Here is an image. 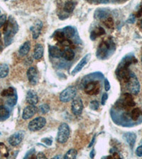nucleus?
Instances as JSON below:
<instances>
[{"label":"nucleus","mask_w":142,"mask_h":159,"mask_svg":"<svg viewBox=\"0 0 142 159\" xmlns=\"http://www.w3.org/2000/svg\"><path fill=\"white\" fill-rule=\"evenodd\" d=\"M9 72V66L7 64H0V79L5 78L8 76Z\"/></svg>","instance_id":"a878e982"},{"label":"nucleus","mask_w":142,"mask_h":159,"mask_svg":"<svg viewBox=\"0 0 142 159\" xmlns=\"http://www.w3.org/2000/svg\"><path fill=\"white\" fill-rule=\"evenodd\" d=\"M111 86H110V84H109V81H108V79H104V89H105L106 91H109L110 89Z\"/></svg>","instance_id":"79ce46f5"},{"label":"nucleus","mask_w":142,"mask_h":159,"mask_svg":"<svg viewBox=\"0 0 142 159\" xmlns=\"http://www.w3.org/2000/svg\"><path fill=\"white\" fill-rule=\"evenodd\" d=\"M94 156H95V151H94V148H93V149L91 150L90 153H89V157L91 158H93L94 157Z\"/></svg>","instance_id":"de8ad7c7"},{"label":"nucleus","mask_w":142,"mask_h":159,"mask_svg":"<svg viewBox=\"0 0 142 159\" xmlns=\"http://www.w3.org/2000/svg\"><path fill=\"white\" fill-rule=\"evenodd\" d=\"M83 103L82 99L79 97H75L72 101L71 105V110L73 113L76 116L80 115L83 113Z\"/></svg>","instance_id":"1a4fd4ad"},{"label":"nucleus","mask_w":142,"mask_h":159,"mask_svg":"<svg viewBox=\"0 0 142 159\" xmlns=\"http://www.w3.org/2000/svg\"><path fill=\"white\" fill-rule=\"evenodd\" d=\"M126 86H127L128 90L131 93L134 95H137L140 91V83H139L138 78L136 77L135 74L131 72L130 73L129 78L126 82Z\"/></svg>","instance_id":"39448f33"},{"label":"nucleus","mask_w":142,"mask_h":159,"mask_svg":"<svg viewBox=\"0 0 142 159\" xmlns=\"http://www.w3.org/2000/svg\"><path fill=\"white\" fill-rule=\"evenodd\" d=\"M41 141L43 143H45L47 146H51L52 143H53V140L51 138H44L41 140Z\"/></svg>","instance_id":"4c0bfd02"},{"label":"nucleus","mask_w":142,"mask_h":159,"mask_svg":"<svg viewBox=\"0 0 142 159\" xmlns=\"http://www.w3.org/2000/svg\"><path fill=\"white\" fill-rule=\"evenodd\" d=\"M27 78L29 83L33 86H36L39 82V71L35 67H31L27 71Z\"/></svg>","instance_id":"f8f14e48"},{"label":"nucleus","mask_w":142,"mask_h":159,"mask_svg":"<svg viewBox=\"0 0 142 159\" xmlns=\"http://www.w3.org/2000/svg\"><path fill=\"white\" fill-rule=\"evenodd\" d=\"M77 89L74 86H69L61 92L60 94V101L63 103H68L76 96Z\"/></svg>","instance_id":"423d86ee"},{"label":"nucleus","mask_w":142,"mask_h":159,"mask_svg":"<svg viewBox=\"0 0 142 159\" xmlns=\"http://www.w3.org/2000/svg\"><path fill=\"white\" fill-rule=\"evenodd\" d=\"M108 94L107 93H104L103 96H102V98H101V104L103 105H104L106 104V102L108 101Z\"/></svg>","instance_id":"58836bf2"},{"label":"nucleus","mask_w":142,"mask_h":159,"mask_svg":"<svg viewBox=\"0 0 142 159\" xmlns=\"http://www.w3.org/2000/svg\"><path fill=\"white\" fill-rule=\"evenodd\" d=\"M75 55L76 54H75L74 51L71 49H66L62 54L63 58L66 61H72L75 58Z\"/></svg>","instance_id":"b1692460"},{"label":"nucleus","mask_w":142,"mask_h":159,"mask_svg":"<svg viewBox=\"0 0 142 159\" xmlns=\"http://www.w3.org/2000/svg\"><path fill=\"white\" fill-rule=\"evenodd\" d=\"M104 24L107 27H108V28H109V29L114 28V20L112 18V17L109 16L106 19H104Z\"/></svg>","instance_id":"72a5a7b5"},{"label":"nucleus","mask_w":142,"mask_h":159,"mask_svg":"<svg viewBox=\"0 0 142 159\" xmlns=\"http://www.w3.org/2000/svg\"><path fill=\"white\" fill-rule=\"evenodd\" d=\"M19 31V26L16 20L13 17L10 16L9 20L4 24L3 33L4 35V40L6 46L9 45L13 41L14 37Z\"/></svg>","instance_id":"f03ea898"},{"label":"nucleus","mask_w":142,"mask_h":159,"mask_svg":"<svg viewBox=\"0 0 142 159\" xmlns=\"http://www.w3.org/2000/svg\"><path fill=\"white\" fill-rule=\"evenodd\" d=\"M101 86L98 81H90L87 83L84 87L85 92L88 95H97L99 93Z\"/></svg>","instance_id":"6e6552de"},{"label":"nucleus","mask_w":142,"mask_h":159,"mask_svg":"<svg viewBox=\"0 0 142 159\" xmlns=\"http://www.w3.org/2000/svg\"><path fill=\"white\" fill-rule=\"evenodd\" d=\"M99 106V103L98 101H92L89 103V107L92 110H98Z\"/></svg>","instance_id":"c9c22d12"},{"label":"nucleus","mask_w":142,"mask_h":159,"mask_svg":"<svg viewBox=\"0 0 142 159\" xmlns=\"http://www.w3.org/2000/svg\"><path fill=\"white\" fill-rule=\"evenodd\" d=\"M109 16V11L108 9L99 8L94 11V17L98 20H104Z\"/></svg>","instance_id":"a211bd4d"},{"label":"nucleus","mask_w":142,"mask_h":159,"mask_svg":"<svg viewBox=\"0 0 142 159\" xmlns=\"http://www.w3.org/2000/svg\"><path fill=\"white\" fill-rule=\"evenodd\" d=\"M61 31L63 32V33L67 39H73L76 38L78 35V31L76 28L73 26H68L61 29Z\"/></svg>","instance_id":"dca6fc26"},{"label":"nucleus","mask_w":142,"mask_h":159,"mask_svg":"<svg viewBox=\"0 0 142 159\" xmlns=\"http://www.w3.org/2000/svg\"><path fill=\"white\" fill-rule=\"evenodd\" d=\"M141 16H142V6L140 7V9L138 10V11L136 12V14L135 15L136 18H140Z\"/></svg>","instance_id":"c03bdc74"},{"label":"nucleus","mask_w":142,"mask_h":159,"mask_svg":"<svg viewBox=\"0 0 142 159\" xmlns=\"http://www.w3.org/2000/svg\"><path fill=\"white\" fill-rule=\"evenodd\" d=\"M9 111L4 106H0V118L6 119L9 118Z\"/></svg>","instance_id":"7c9ffc66"},{"label":"nucleus","mask_w":142,"mask_h":159,"mask_svg":"<svg viewBox=\"0 0 142 159\" xmlns=\"http://www.w3.org/2000/svg\"><path fill=\"white\" fill-rule=\"evenodd\" d=\"M136 155L138 157H142V140L141 141V144L136 149Z\"/></svg>","instance_id":"e433bc0d"},{"label":"nucleus","mask_w":142,"mask_h":159,"mask_svg":"<svg viewBox=\"0 0 142 159\" xmlns=\"http://www.w3.org/2000/svg\"><path fill=\"white\" fill-rule=\"evenodd\" d=\"M14 93H15L14 89L12 88V87H9V88L4 89V90L2 91L1 93V95L3 97H9L12 95H14Z\"/></svg>","instance_id":"c756f323"},{"label":"nucleus","mask_w":142,"mask_h":159,"mask_svg":"<svg viewBox=\"0 0 142 159\" xmlns=\"http://www.w3.org/2000/svg\"><path fill=\"white\" fill-rule=\"evenodd\" d=\"M61 158V156H55V157H53V158Z\"/></svg>","instance_id":"3c124183"},{"label":"nucleus","mask_w":142,"mask_h":159,"mask_svg":"<svg viewBox=\"0 0 142 159\" xmlns=\"http://www.w3.org/2000/svg\"><path fill=\"white\" fill-rule=\"evenodd\" d=\"M36 158H46V156H45V154L44 153L42 152H39L37 156H36Z\"/></svg>","instance_id":"a18cd8bd"},{"label":"nucleus","mask_w":142,"mask_h":159,"mask_svg":"<svg viewBox=\"0 0 142 159\" xmlns=\"http://www.w3.org/2000/svg\"><path fill=\"white\" fill-rule=\"evenodd\" d=\"M141 24H142V20H141Z\"/></svg>","instance_id":"5fc2aeb1"},{"label":"nucleus","mask_w":142,"mask_h":159,"mask_svg":"<svg viewBox=\"0 0 142 159\" xmlns=\"http://www.w3.org/2000/svg\"><path fill=\"white\" fill-rule=\"evenodd\" d=\"M35 153V149L34 148H32V149L29 150L28 152L26 153V154L25 155L24 158H32L33 157V155Z\"/></svg>","instance_id":"a19ab883"},{"label":"nucleus","mask_w":142,"mask_h":159,"mask_svg":"<svg viewBox=\"0 0 142 159\" xmlns=\"http://www.w3.org/2000/svg\"><path fill=\"white\" fill-rule=\"evenodd\" d=\"M141 62H142V54H141Z\"/></svg>","instance_id":"864d4df0"},{"label":"nucleus","mask_w":142,"mask_h":159,"mask_svg":"<svg viewBox=\"0 0 142 159\" xmlns=\"http://www.w3.org/2000/svg\"><path fill=\"white\" fill-rule=\"evenodd\" d=\"M104 34H105V31H104L103 27H97L95 29L93 30L90 33V39L92 41H94L97 38L103 36Z\"/></svg>","instance_id":"4be33fe9"},{"label":"nucleus","mask_w":142,"mask_h":159,"mask_svg":"<svg viewBox=\"0 0 142 159\" xmlns=\"http://www.w3.org/2000/svg\"><path fill=\"white\" fill-rule=\"evenodd\" d=\"M43 26H44L43 22H42L41 20H36V21H35V23L34 24L33 26L30 28V30H31L32 33L33 39L34 40L38 39V38L40 36V35H41Z\"/></svg>","instance_id":"ddd939ff"},{"label":"nucleus","mask_w":142,"mask_h":159,"mask_svg":"<svg viewBox=\"0 0 142 159\" xmlns=\"http://www.w3.org/2000/svg\"><path fill=\"white\" fill-rule=\"evenodd\" d=\"M135 17L136 16H134V15L131 14L130 17H129V19H128V21H127L128 23H129V24L134 23V21H135Z\"/></svg>","instance_id":"37998d69"},{"label":"nucleus","mask_w":142,"mask_h":159,"mask_svg":"<svg viewBox=\"0 0 142 159\" xmlns=\"http://www.w3.org/2000/svg\"><path fill=\"white\" fill-rule=\"evenodd\" d=\"M7 21V16L5 14L0 16V28L4 26L5 22Z\"/></svg>","instance_id":"ea45409f"},{"label":"nucleus","mask_w":142,"mask_h":159,"mask_svg":"<svg viewBox=\"0 0 142 159\" xmlns=\"http://www.w3.org/2000/svg\"><path fill=\"white\" fill-rule=\"evenodd\" d=\"M39 111L42 114H46L50 110V106L48 104H42L39 106Z\"/></svg>","instance_id":"f704fd0d"},{"label":"nucleus","mask_w":142,"mask_h":159,"mask_svg":"<svg viewBox=\"0 0 142 159\" xmlns=\"http://www.w3.org/2000/svg\"><path fill=\"white\" fill-rule=\"evenodd\" d=\"M116 47L115 43L112 38L104 40L99 43L97 49L96 56L99 59H105L114 53Z\"/></svg>","instance_id":"7ed1b4c3"},{"label":"nucleus","mask_w":142,"mask_h":159,"mask_svg":"<svg viewBox=\"0 0 142 159\" xmlns=\"http://www.w3.org/2000/svg\"><path fill=\"white\" fill-rule=\"evenodd\" d=\"M30 49H31V43L29 41H26L19 48V53L21 56H26L29 53Z\"/></svg>","instance_id":"5701e85b"},{"label":"nucleus","mask_w":142,"mask_h":159,"mask_svg":"<svg viewBox=\"0 0 142 159\" xmlns=\"http://www.w3.org/2000/svg\"><path fill=\"white\" fill-rule=\"evenodd\" d=\"M53 37L56 41L60 42L61 43L62 42H63L65 40H66V36H65L63 32L61 31V29L57 30V31H55L53 33Z\"/></svg>","instance_id":"393cba45"},{"label":"nucleus","mask_w":142,"mask_h":159,"mask_svg":"<svg viewBox=\"0 0 142 159\" xmlns=\"http://www.w3.org/2000/svg\"><path fill=\"white\" fill-rule=\"evenodd\" d=\"M71 135V129L67 123H61L58 129L57 141L60 144H65L68 141Z\"/></svg>","instance_id":"20e7f679"},{"label":"nucleus","mask_w":142,"mask_h":159,"mask_svg":"<svg viewBox=\"0 0 142 159\" xmlns=\"http://www.w3.org/2000/svg\"><path fill=\"white\" fill-rule=\"evenodd\" d=\"M36 107L34 105L26 106L23 110V113H22V118L25 120H29V119L31 118L36 114Z\"/></svg>","instance_id":"2eb2a0df"},{"label":"nucleus","mask_w":142,"mask_h":159,"mask_svg":"<svg viewBox=\"0 0 142 159\" xmlns=\"http://www.w3.org/2000/svg\"><path fill=\"white\" fill-rule=\"evenodd\" d=\"M46 120L43 117H38L34 120L30 121L29 123L28 128L31 131H37L41 130L46 125Z\"/></svg>","instance_id":"0eeeda50"},{"label":"nucleus","mask_w":142,"mask_h":159,"mask_svg":"<svg viewBox=\"0 0 142 159\" xmlns=\"http://www.w3.org/2000/svg\"><path fill=\"white\" fill-rule=\"evenodd\" d=\"M78 155V151L75 148H71V149L67 151V153L64 155L63 158L65 159H74L77 157Z\"/></svg>","instance_id":"cd10ccee"},{"label":"nucleus","mask_w":142,"mask_h":159,"mask_svg":"<svg viewBox=\"0 0 142 159\" xmlns=\"http://www.w3.org/2000/svg\"><path fill=\"white\" fill-rule=\"evenodd\" d=\"M44 48L41 44H36L34 48V58L36 60H39L41 59L44 56Z\"/></svg>","instance_id":"aec40b11"},{"label":"nucleus","mask_w":142,"mask_h":159,"mask_svg":"<svg viewBox=\"0 0 142 159\" xmlns=\"http://www.w3.org/2000/svg\"><path fill=\"white\" fill-rule=\"evenodd\" d=\"M136 62H137V59L135 58L134 54H129L127 55H126L121 59L120 63L119 64L117 68V75L126 83L129 79L131 73V71H129V66L132 63Z\"/></svg>","instance_id":"f257e3e1"},{"label":"nucleus","mask_w":142,"mask_h":159,"mask_svg":"<svg viewBox=\"0 0 142 159\" xmlns=\"http://www.w3.org/2000/svg\"><path fill=\"white\" fill-rule=\"evenodd\" d=\"M48 53L53 58H60L63 54L59 48L54 45H48Z\"/></svg>","instance_id":"412c9836"},{"label":"nucleus","mask_w":142,"mask_h":159,"mask_svg":"<svg viewBox=\"0 0 142 159\" xmlns=\"http://www.w3.org/2000/svg\"><path fill=\"white\" fill-rule=\"evenodd\" d=\"M26 100L29 105H35L39 101V96L37 95L36 92L34 90H29L26 93Z\"/></svg>","instance_id":"f3484780"},{"label":"nucleus","mask_w":142,"mask_h":159,"mask_svg":"<svg viewBox=\"0 0 142 159\" xmlns=\"http://www.w3.org/2000/svg\"><path fill=\"white\" fill-rule=\"evenodd\" d=\"M8 156V150L4 144L0 143V158H6Z\"/></svg>","instance_id":"2f4dec72"},{"label":"nucleus","mask_w":142,"mask_h":159,"mask_svg":"<svg viewBox=\"0 0 142 159\" xmlns=\"http://www.w3.org/2000/svg\"><path fill=\"white\" fill-rule=\"evenodd\" d=\"M90 56H91L90 54H87L85 56H84L83 58L81 59V60L79 62V63L77 64L76 67H75L73 69V70L72 71V72H71L72 75L75 76L76 74L79 73L80 71L82 69H83L85 67L86 64L88 63L89 59H90Z\"/></svg>","instance_id":"4468645a"},{"label":"nucleus","mask_w":142,"mask_h":159,"mask_svg":"<svg viewBox=\"0 0 142 159\" xmlns=\"http://www.w3.org/2000/svg\"><path fill=\"white\" fill-rule=\"evenodd\" d=\"M96 3L98 4H108L109 0H95Z\"/></svg>","instance_id":"49530a36"},{"label":"nucleus","mask_w":142,"mask_h":159,"mask_svg":"<svg viewBox=\"0 0 142 159\" xmlns=\"http://www.w3.org/2000/svg\"><path fill=\"white\" fill-rule=\"evenodd\" d=\"M16 102H17V96L16 93H15L14 95L8 97V99H7V104H8L9 106L11 107L14 106L16 104Z\"/></svg>","instance_id":"473e14b6"},{"label":"nucleus","mask_w":142,"mask_h":159,"mask_svg":"<svg viewBox=\"0 0 142 159\" xmlns=\"http://www.w3.org/2000/svg\"><path fill=\"white\" fill-rule=\"evenodd\" d=\"M25 136V132L24 131L20 130L15 132L13 135L9 136L8 139V142L12 146H16L21 143Z\"/></svg>","instance_id":"9b49d317"},{"label":"nucleus","mask_w":142,"mask_h":159,"mask_svg":"<svg viewBox=\"0 0 142 159\" xmlns=\"http://www.w3.org/2000/svg\"><path fill=\"white\" fill-rule=\"evenodd\" d=\"M112 156V158H121L119 153H117V152L113 153V155Z\"/></svg>","instance_id":"09e8293b"},{"label":"nucleus","mask_w":142,"mask_h":159,"mask_svg":"<svg viewBox=\"0 0 142 159\" xmlns=\"http://www.w3.org/2000/svg\"><path fill=\"white\" fill-rule=\"evenodd\" d=\"M123 137L125 141L127 142L128 144L130 146V148L132 149L134 145H135L136 140V135L134 132H126L124 134Z\"/></svg>","instance_id":"6ab92c4d"},{"label":"nucleus","mask_w":142,"mask_h":159,"mask_svg":"<svg viewBox=\"0 0 142 159\" xmlns=\"http://www.w3.org/2000/svg\"><path fill=\"white\" fill-rule=\"evenodd\" d=\"M95 137H96V136H95V135H94V136H93V140H92L90 144H89V146H89V147H91V146L93 145V144H94V141H95Z\"/></svg>","instance_id":"8fccbe9b"},{"label":"nucleus","mask_w":142,"mask_h":159,"mask_svg":"<svg viewBox=\"0 0 142 159\" xmlns=\"http://www.w3.org/2000/svg\"><path fill=\"white\" fill-rule=\"evenodd\" d=\"M0 16H1V10H0Z\"/></svg>","instance_id":"603ef678"},{"label":"nucleus","mask_w":142,"mask_h":159,"mask_svg":"<svg viewBox=\"0 0 142 159\" xmlns=\"http://www.w3.org/2000/svg\"><path fill=\"white\" fill-rule=\"evenodd\" d=\"M75 7H76V4L73 2H66L64 4L63 11L66 13L71 14L74 11Z\"/></svg>","instance_id":"bb28decb"},{"label":"nucleus","mask_w":142,"mask_h":159,"mask_svg":"<svg viewBox=\"0 0 142 159\" xmlns=\"http://www.w3.org/2000/svg\"><path fill=\"white\" fill-rule=\"evenodd\" d=\"M118 104L124 108H132V107H134L136 105L133 98V96H131V93H126L124 94L122 98L120 99L119 101H118Z\"/></svg>","instance_id":"9d476101"},{"label":"nucleus","mask_w":142,"mask_h":159,"mask_svg":"<svg viewBox=\"0 0 142 159\" xmlns=\"http://www.w3.org/2000/svg\"><path fill=\"white\" fill-rule=\"evenodd\" d=\"M141 115V111L139 108H136L132 110L131 113V118L134 121H136Z\"/></svg>","instance_id":"c85d7f7f"}]
</instances>
